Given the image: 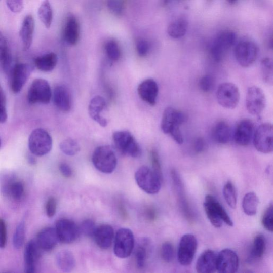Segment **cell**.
Wrapping results in <instances>:
<instances>
[{"instance_id": "cell-1", "label": "cell", "mask_w": 273, "mask_h": 273, "mask_svg": "<svg viewBox=\"0 0 273 273\" xmlns=\"http://www.w3.org/2000/svg\"><path fill=\"white\" fill-rule=\"evenodd\" d=\"M187 121V116L180 110L170 107L165 109L162 118L161 128L165 134H169L178 144L184 142L180 126Z\"/></svg>"}, {"instance_id": "cell-2", "label": "cell", "mask_w": 273, "mask_h": 273, "mask_svg": "<svg viewBox=\"0 0 273 273\" xmlns=\"http://www.w3.org/2000/svg\"><path fill=\"white\" fill-rule=\"evenodd\" d=\"M204 208L211 224L216 228H220L223 222L228 226H233V221L217 199L211 195L205 198Z\"/></svg>"}, {"instance_id": "cell-3", "label": "cell", "mask_w": 273, "mask_h": 273, "mask_svg": "<svg viewBox=\"0 0 273 273\" xmlns=\"http://www.w3.org/2000/svg\"><path fill=\"white\" fill-rule=\"evenodd\" d=\"M138 186L145 193L154 195L159 193L161 188V178L152 169L147 166L139 168L135 175Z\"/></svg>"}, {"instance_id": "cell-4", "label": "cell", "mask_w": 273, "mask_h": 273, "mask_svg": "<svg viewBox=\"0 0 273 273\" xmlns=\"http://www.w3.org/2000/svg\"><path fill=\"white\" fill-rule=\"evenodd\" d=\"M93 163L99 171L112 174L117 166V158L113 149L108 146L98 147L94 151Z\"/></svg>"}, {"instance_id": "cell-5", "label": "cell", "mask_w": 273, "mask_h": 273, "mask_svg": "<svg viewBox=\"0 0 273 273\" xmlns=\"http://www.w3.org/2000/svg\"><path fill=\"white\" fill-rule=\"evenodd\" d=\"M52 147V138L44 129L34 130L29 137V149L35 156L43 157L48 154Z\"/></svg>"}, {"instance_id": "cell-6", "label": "cell", "mask_w": 273, "mask_h": 273, "mask_svg": "<svg viewBox=\"0 0 273 273\" xmlns=\"http://www.w3.org/2000/svg\"><path fill=\"white\" fill-rule=\"evenodd\" d=\"M114 145L121 154L138 158L141 155V149L134 136L128 131H116L113 135Z\"/></svg>"}, {"instance_id": "cell-7", "label": "cell", "mask_w": 273, "mask_h": 273, "mask_svg": "<svg viewBox=\"0 0 273 273\" xmlns=\"http://www.w3.org/2000/svg\"><path fill=\"white\" fill-rule=\"evenodd\" d=\"M258 53L257 45L250 40H241L235 48L237 61L242 67L248 68L254 64L257 59Z\"/></svg>"}, {"instance_id": "cell-8", "label": "cell", "mask_w": 273, "mask_h": 273, "mask_svg": "<svg viewBox=\"0 0 273 273\" xmlns=\"http://www.w3.org/2000/svg\"><path fill=\"white\" fill-rule=\"evenodd\" d=\"M237 39V34L233 32H224L219 34L210 48L212 59L217 63L222 61L229 50L236 45Z\"/></svg>"}, {"instance_id": "cell-9", "label": "cell", "mask_w": 273, "mask_h": 273, "mask_svg": "<svg viewBox=\"0 0 273 273\" xmlns=\"http://www.w3.org/2000/svg\"><path fill=\"white\" fill-rule=\"evenodd\" d=\"M135 238L133 232L128 228H121L116 232L114 251L115 256L121 259L129 257L134 250Z\"/></svg>"}, {"instance_id": "cell-10", "label": "cell", "mask_w": 273, "mask_h": 273, "mask_svg": "<svg viewBox=\"0 0 273 273\" xmlns=\"http://www.w3.org/2000/svg\"><path fill=\"white\" fill-rule=\"evenodd\" d=\"M216 98L218 103L222 107L235 109L240 102L239 89L237 85L232 83L222 84L217 90Z\"/></svg>"}, {"instance_id": "cell-11", "label": "cell", "mask_w": 273, "mask_h": 273, "mask_svg": "<svg viewBox=\"0 0 273 273\" xmlns=\"http://www.w3.org/2000/svg\"><path fill=\"white\" fill-rule=\"evenodd\" d=\"M52 97V89L47 80L36 79L33 81L28 92L27 98L30 104H48Z\"/></svg>"}, {"instance_id": "cell-12", "label": "cell", "mask_w": 273, "mask_h": 273, "mask_svg": "<svg viewBox=\"0 0 273 273\" xmlns=\"http://www.w3.org/2000/svg\"><path fill=\"white\" fill-rule=\"evenodd\" d=\"M198 245L197 239L193 235L186 234L181 238L177 257L182 266H188L191 264L196 254Z\"/></svg>"}, {"instance_id": "cell-13", "label": "cell", "mask_w": 273, "mask_h": 273, "mask_svg": "<svg viewBox=\"0 0 273 273\" xmlns=\"http://www.w3.org/2000/svg\"><path fill=\"white\" fill-rule=\"evenodd\" d=\"M273 128L272 124L265 123L259 126L255 131L254 145L255 148L263 154L272 153L273 149Z\"/></svg>"}, {"instance_id": "cell-14", "label": "cell", "mask_w": 273, "mask_h": 273, "mask_svg": "<svg viewBox=\"0 0 273 273\" xmlns=\"http://www.w3.org/2000/svg\"><path fill=\"white\" fill-rule=\"evenodd\" d=\"M246 105L248 112L255 116L260 115L266 106L265 94L260 88L251 86L247 90Z\"/></svg>"}, {"instance_id": "cell-15", "label": "cell", "mask_w": 273, "mask_h": 273, "mask_svg": "<svg viewBox=\"0 0 273 273\" xmlns=\"http://www.w3.org/2000/svg\"><path fill=\"white\" fill-rule=\"evenodd\" d=\"M56 230L59 241L65 244H70L75 241L80 233V227L69 219L59 220L56 223Z\"/></svg>"}, {"instance_id": "cell-16", "label": "cell", "mask_w": 273, "mask_h": 273, "mask_svg": "<svg viewBox=\"0 0 273 273\" xmlns=\"http://www.w3.org/2000/svg\"><path fill=\"white\" fill-rule=\"evenodd\" d=\"M239 266V257L233 250L225 249L217 255V271L219 272L235 273L238 271Z\"/></svg>"}, {"instance_id": "cell-17", "label": "cell", "mask_w": 273, "mask_h": 273, "mask_svg": "<svg viewBox=\"0 0 273 273\" xmlns=\"http://www.w3.org/2000/svg\"><path fill=\"white\" fill-rule=\"evenodd\" d=\"M2 191L4 196L15 201H20L24 197V185L22 181L17 180L12 175H5L1 179Z\"/></svg>"}, {"instance_id": "cell-18", "label": "cell", "mask_w": 273, "mask_h": 273, "mask_svg": "<svg viewBox=\"0 0 273 273\" xmlns=\"http://www.w3.org/2000/svg\"><path fill=\"white\" fill-rule=\"evenodd\" d=\"M33 67L27 64L15 65L12 71L11 88L15 94L19 93L33 72Z\"/></svg>"}, {"instance_id": "cell-19", "label": "cell", "mask_w": 273, "mask_h": 273, "mask_svg": "<svg viewBox=\"0 0 273 273\" xmlns=\"http://www.w3.org/2000/svg\"><path fill=\"white\" fill-rule=\"evenodd\" d=\"M255 126L249 119L243 120L238 125L233 137L237 144L241 146H248L254 137Z\"/></svg>"}, {"instance_id": "cell-20", "label": "cell", "mask_w": 273, "mask_h": 273, "mask_svg": "<svg viewBox=\"0 0 273 273\" xmlns=\"http://www.w3.org/2000/svg\"><path fill=\"white\" fill-rule=\"evenodd\" d=\"M140 97L150 106H154L159 94V87L155 81L148 79L141 83L138 87Z\"/></svg>"}, {"instance_id": "cell-21", "label": "cell", "mask_w": 273, "mask_h": 273, "mask_svg": "<svg viewBox=\"0 0 273 273\" xmlns=\"http://www.w3.org/2000/svg\"><path fill=\"white\" fill-rule=\"evenodd\" d=\"M41 249L38 247L36 241H29L24 251L25 272L34 273L36 272L37 262L41 256Z\"/></svg>"}, {"instance_id": "cell-22", "label": "cell", "mask_w": 273, "mask_h": 273, "mask_svg": "<svg viewBox=\"0 0 273 273\" xmlns=\"http://www.w3.org/2000/svg\"><path fill=\"white\" fill-rule=\"evenodd\" d=\"M217 254L212 250L205 251L199 257L196 270L199 273H212L217 271Z\"/></svg>"}, {"instance_id": "cell-23", "label": "cell", "mask_w": 273, "mask_h": 273, "mask_svg": "<svg viewBox=\"0 0 273 273\" xmlns=\"http://www.w3.org/2000/svg\"><path fill=\"white\" fill-rule=\"evenodd\" d=\"M58 241L56 229L52 227H47L40 231L36 241L40 249L45 251H52Z\"/></svg>"}, {"instance_id": "cell-24", "label": "cell", "mask_w": 273, "mask_h": 273, "mask_svg": "<svg viewBox=\"0 0 273 273\" xmlns=\"http://www.w3.org/2000/svg\"><path fill=\"white\" fill-rule=\"evenodd\" d=\"M35 29V21L32 15H27L24 18L19 36L23 43L24 50H28L31 48L33 39Z\"/></svg>"}, {"instance_id": "cell-25", "label": "cell", "mask_w": 273, "mask_h": 273, "mask_svg": "<svg viewBox=\"0 0 273 273\" xmlns=\"http://www.w3.org/2000/svg\"><path fill=\"white\" fill-rule=\"evenodd\" d=\"M97 246L102 249H109L114 238L113 228L109 225H102L96 228L94 237Z\"/></svg>"}, {"instance_id": "cell-26", "label": "cell", "mask_w": 273, "mask_h": 273, "mask_svg": "<svg viewBox=\"0 0 273 273\" xmlns=\"http://www.w3.org/2000/svg\"><path fill=\"white\" fill-rule=\"evenodd\" d=\"M106 106V103L104 98L97 96L91 100L88 108L90 117L103 127H105L107 125V120L101 115V113Z\"/></svg>"}, {"instance_id": "cell-27", "label": "cell", "mask_w": 273, "mask_h": 273, "mask_svg": "<svg viewBox=\"0 0 273 273\" xmlns=\"http://www.w3.org/2000/svg\"><path fill=\"white\" fill-rule=\"evenodd\" d=\"M54 102L60 110L67 112L72 108V98L68 89L63 85L56 86L54 90Z\"/></svg>"}, {"instance_id": "cell-28", "label": "cell", "mask_w": 273, "mask_h": 273, "mask_svg": "<svg viewBox=\"0 0 273 273\" xmlns=\"http://www.w3.org/2000/svg\"><path fill=\"white\" fill-rule=\"evenodd\" d=\"M171 177L173 179L174 187L177 191L180 206L186 217L191 218V210L184 195L183 183H182L180 176L175 170L171 171Z\"/></svg>"}, {"instance_id": "cell-29", "label": "cell", "mask_w": 273, "mask_h": 273, "mask_svg": "<svg viewBox=\"0 0 273 273\" xmlns=\"http://www.w3.org/2000/svg\"><path fill=\"white\" fill-rule=\"evenodd\" d=\"M65 41L70 45H76L80 38V27L76 18L72 15L68 17L64 30Z\"/></svg>"}, {"instance_id": "cell-30", "label": "cell", "mask_w": 273, "mask_h": 273, "mask_svg": "<svg viewBox=\"0 0 273 273\" xmlns=\"http://www.w3.org/2000/svg\"><path fill=\"white\" fill-rule=\"evenodd\" d=\"M57 265L63 272L72 271L75 266V259L72 253L69 250L59 251L56 258Z\"/></svg>"}, {"instance_id": "cell-31", "label": "cell", "mask_w": 273, "mask_h": 273, "mask_svg": "<svg viewBox=\"0 0 273 273\" xmlns=\"http://www.w3.org/2000/svg\"><path fill=\"white\" fill-rule=\"evenodd\" d=\"M212 135L217 143L226 144L229 142L231 137V128L226 121H219L215 126Z\"/></svg>"}, {"instance_id": "cell-32", "label": "cell", "mask_w": 273, "mask_h": 273, "mask_svg": "<svg viewBox=\"0 0 273 273\" xmlns=\"http://www.w3.org/2000/svg\"><path fill=\"white\" fill-rule=\"evenodd\" d=\"M58 57L54 53H50L35 59L36 68L44 72L52 71L57 65Z\"/></svg>"}, {"instance_id": "cell-33", "label": "cell", "mask_w": 273, "mask_h": 273, "mask_svg": "<svg viewBox=\"0 0 273 273\" xmlns=\"http://www.w3.org/2000/svg\"><path fill=\"white\" fill-rule=\"evenodd\" d=\"M259 200L254 192L247 193L242 200V208L245 213L249 216H255L257 212Z\"/></svg>"}, {"instance_id": "cell-34", "label": "cell", "mask_w": 273, "mask_h": 273, "mask_svg": "<svg viewBox=\"0 0 273 273\" xmlns=\"http://www.w3.org/2000/svg\"><path fill=\"white\" fill-rule=\"evenodd\" d=\"M188 24L185 19L180 18L170 24L168 27V35L173 38H180L186 34Z\"/></svg>"}, {"instance_id": "cell-35", "label": "cell", "mask_w": 273, "mask_h": 273, "mask_svg": "<svg viewBox=\"0 0 273 273\" xmlns=\"http://www.w3.org/2000/svg\"><path fill=\"white\" fill-rule=\"evenodd\" d=\"M38 15L40 21L46 28L49 29L52 24L53 19V9L49 0H44L38 10Z\"/></svg>"}, {"instance_id": "cell-36", "label": "cell", "mask_w": 273, "mask_h": 273, "mask_svg": "<svg viewBox=\"0 0 273 273\" xmlns=\"http://www.w3.org/2000/svg\"><path fill=\"white\" fill-rule=\"evenodd\" d=\"M136 249L135 251V259L136 265L138 268H144L147 257V247L149 246L150 242L147 239H144Z\"/></svg>"}, {"instance_id": "cell-37", "label": "cell", "mask_w": 273, "mask_h": 273, "mask_svg": "<svg viewBox=\"0 0 273 273\" xmlns=\"http://www.w3.org/2000/svg\"><path fill=\"white\" fill-rule=\"evenodd\" d=\"M266 248L265 238L262 235H257L253 243L251 254L255 258L259 259L264 255Z\"/></svg>"}, {"instance_id": "cell-38", "label": "cell", "mask_w": 273, "mask_h": 273, "mask_svg": "<svg viewBox=\"0 0 273 273\" xmlns=\"http://www.w3.org/2000/svg\"><path fill=\"white\" fill-rule=\"evenodd\" d=\"M223 194L228 205L232 209H236L237 205L236 189L230 181L227 182L223 189Z\"/></svg>"}, {"instance_id": "cell-39", "label": "cell", "mask_w": 273, "mask_h": 273, "mask_svg": "<svg viewBox=\"0 0 273 273\" xmlns=\"http://www.w3.org/2000/svg\"><path fill=\"white\" fill-rule=\"evenodd\" d=\"M261 75L264 82L268 85L273 83V64L272 60L265 58L262 60L261 63Z\"/></svg>"}, {"instance_id": "cell-40", "label": "cell", "mask_w": 273, "mask_h": 273, "mask_svg": "<svg viewBox=\"0 0 273 273\" xmlns=\"http://www.w3.org/2000/svg\"><path fill=\"white\" fill-rule=\"evenodd\" d=\"M59 147L62 152L68 156H74L80 150V147L77 141L71 138L63 141L60 144Z\"/></svg>"}, {"instance_id": "cell-41", "label": "cell", "mask_w": 273, "mask_h": 273, "mask_svg": "<svg viewBox=\"0 0 273 273\" xmlns=\"http://www.w3.org/2000/svg\"><path fill=\"white\" fill-rule=\"evenodd\" d=\"M25 222H20L17 226L13 238V244L15 248L19 249L21 248L25 241Z\"/></svg>"}, {"instance_id": "cell-42", "label": "cell", "mask_w": 273, "mask_h": 273, "mask_svg": "<svg viewBox=\"0 0 273 273\" xmlns=\"http://www.w3.org/2000/svg\"><path fill=\"white\" fill-rule=\"evenodd\" d=\"M105 50L108 58L113 62H116L121 57V50L117 43L114 40H110L105 45Z\"/></svg>"}, {"instance_id": "cell-43", "label": "cell", "mask_w": 273, "mask_h": 273, "mask_svg": "<svg viewBox=\"0 0 273 273\" xmlns=\"http://www.w3.org/2000/svg\"><path fill=\"white\" fill-rule=\"evenodd\" d=\"M161 255L162 258L167 263L173 261L175 258V249L171 242L167 241L162 245Z\"/></svg>"}, {"instance_id": "cell-44", "label": "cell", "mask_w": 273, "mask_h": 273, "mask_svg": "<svg viewBox=\"0 0 273 273\" xmlns=\"http://www.w3.org/2000/svg\"><path fill=\"white\" fill-rule=\"evenodd\" d=\"M215 78L210 75H206L202 76L199 83L200 89L205 93L212 92L215 86Z\"/></svg>"}, {"instance_id": "cell-45", "label": "cell", "mask_w": 273, "mask_h": 273, "mask_svg": "<svg viewBox=\"0 0 273 273\" xmlns=\"http://www.w3.org/2000/svg\"><path fill=\"white\" fill-rule=\"evenodd\" d=\"M262 225L270 232L273 230V206L272 202L265 210L262 217Z\"/></svg>"}, {"instance_id": "cell-46", "label": "cell", "mask_w": 273, "mask_h": 273, "mask_svg": "<svg viewBox=\"0 0 273 273\" xmlns=\"http://www.w3.org/2000/svg\"><path fill=\"white\" fill-rule=\"evenodd\" d=\"M96 226L95 222L92 219H86L83 222L81 227L80 231L88 237H94Z\"/></svg>"}, {"instance_id": "cell-47", "label": "cell", "mask_w": 273, "mask_h": 273, "mask_svg": "<svg viewBox=\"0 0 273 273\" xmlns=\"http://www.w3.org/2000/svg\"><path fill=\"white\" fill-rule=\"evenodd\" d=\"M8 118L6 97L4 90L0 85V124H4Z\"/></svg>"}, {"instance_id": "cell-48", "label": "cell", "mask_w": 273, "mask_h": 273, "mask_svg": "<svg viewBox=\"0 0 273 273\" xmlns=\"http://www.w3.org/2000/svg\"><path fill=\"white\" fill-rule=\"evenodd\" d=\"M107 6L110 11L116 15L123 13L124 5L122 0H107Z\"/></svg>"}, {"instance_id": "cell-49", "label": "cell", "mask_w": 273, "mask_h": 273, "mask_svg": "<svg viewBox=\"0 0 273 273\" xmlns=\"http://www.w3.org/2000/svg\"><path fill=\"white\" fill-rule=\"evenodd\" d=\"M150 160L152 169L161 178H163V173L159 154L155 150L150 151Z\"/></svg>"}, {"instance_id": "cell-50", "label": "cell", "mask_w": 273, "mask_h": 273, "mask_svg": "<svg viewBox=\"0 0 273 273\" xmlns=\"http://www.w3.org/2000/svg\"><path fill=\"white\" fill-rule=\"evenodd\" d=\"M6 4L10 11L15 14L21 13L24 9V0H6Z\"/></svg>"}, {"instance_id": "cell-51", "label": "cell", "mask_w": 273, "mask_h": 273, "mask_svg": "<svg viewBox=\"0 0 273 273\" xmlns=\"http://www.w3.org/2000/svg\"><path fill=\"white\" fill-rule=\"evenodd\" d=\"M57 210V200L54 197H50L48 200L46 205V212L49 218L53 217Z\"/></svg>"}, {"instance_id": "cell-52", "label": "cell", "mask_w": 273, "mask_h": 273, "mask_svg": "<svg viewBox=\"0 0 273 273\" xmlns=\"http://www.w3.org/2000/svg\"><path fill=\"white\" fill-rule=\"evenodd\" d=\"M149 45L146 40H139L136 44V49L138 55L143 57L147 56L149 51Z\"/></svg>"}, {"instance_id": "cell-53", "label": "cell", "mask_w": 273, "mask_h": 273, "mask_svg": "<svg viewBox=\"0 0 273 273\" xmlns=\"http://www.w3.org/2000/svg\"><path fill=\"white\" fill-rule=\"evenodd\" d=\"M10 53H11L9 52L7 40L0 32V62L2 63Z\"/></svg>"}, {"instance_id": "cell-54", "label": "cell", "mask_w": 273, "mask_h": 273, "mask_svg": "<svg viewBox=\"0 0 273 273\" xmlns=\"http://www.w3.org/2000/svg\"><path fill=\"white\" fill-rule=\"evenodd\" d=\"M7 241V227L5 220L0 218V248L6 247Z\"/></svg>"}, {"instance_id": "cell-55", "label": "cell", "mask_w": 273, "mask_h": 273, "mask_svg": "<svg viewBox=\"0 0 273 273\" xmlns=\"http://www.w3.org/2000/svg\"><path fill=\"white\" fill-rule=\"evenodd\" d=\"M206 147V141L204 138L198 137L194 143V149L197 153L203 152Z\"/></svg>"}, {"instance_id": "cell-56", "label": "cell", "mask_w": 273, "mask_h": 273, "mask_svg": "<svg viewBox=\"0 0 273 273\" xmlns=\"http://www.w3.org/2000/svg\"><path fill=\"white\" fill-rule=\"evenodd\" d=\"M59 170L62 175L65 178H70L73 175L72 168L66 163H62L59 165Z\"/></svg>"}, {"instance_id": "cell-57", "label": "cell", "mask_w": 273, "mask_h": 273, "mask_svg": "<svg viewBox=\"0 0 273 273\" xmlns=\"http://www.w3.org/2000/svg\"><path fill=\"white\" fill-rule=\"evenodd\" d=\"M145 217L147 220L153 221L157 217V212L155 209L153 207H147L144 212Z\"/></svg>"}, {"instance_id": "cell-58", "label": "cell", "mask_w": 273, "mask_h": 273, "mask_svg": "<svg viewBox=\"0 0 273 273\" xmlns=\"http://www.w3.org/2000/svg\"><path fill=\"white\" fill-rule=\"evenodd\" d=\"M118 208L119 214L120 215L121 217H123V218L125 219H127L128 218V212L122 202H119L118 205Z\"/></svg>"}, {"instance_id": "cell-59", "label": "cell", "mask_w": 273, "mask_h": 273, "mask_svg": "<svg viewBox=\"0 0 273 273\" xmlns=\"http://www.w3.org/2000/svg\"><path fill=\"white\" fill-rule=\"evenodd\" d=\"M28 161L29 163L31 164V165H35L36 163L35 159L31 155L28 156Z\"/></svg>"}, {"instance_id": "cell-60", "label": "cell", "mask_w": 273, "mask_h": 273, "mask_svg": "<svg viewBox=\"0 0 273 273\" xmlns=\"http://www.w3.org/2000/svg\"><path fill=\"white\" fill-rule=\"evenodd\" d=\"M227 1L230 4H235L237 2L238 0H227Z\"/></svg>"}, {"instance_id": "cell-61", "label": "cell", "mask_w": 273, "mask_h": 273, "mask_svg": "<svg viewBox=\"0 0 273 273\" xmlns=\"http://www.w3.org/2000/svg\"><path fill=\"white\" fill-rule=\"evenodd\" d=\"M169 1V0H163V3L164 5H167Z\"/></svg>"}, {"instance_id": "cell-62", "label": "cell", "mask_w": 273, "mask_h": 273, "mask_svg": "<svg viewBox=\"0 0 273 273\" xmlns=\"http://www.w3.org/2000/svg\"><path fill=\"white\" fill-rule=\"evenodd\" d=\"M1 144H2L1 139H0V147H1Z\"/></svg>"}]
</instances>
